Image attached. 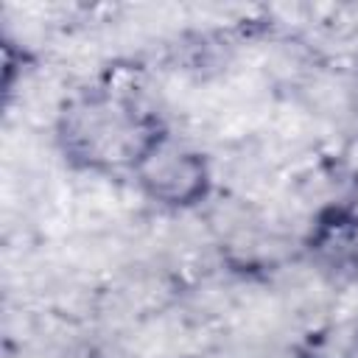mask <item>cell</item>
Wrapping results in <instances>:
<instances>
[{"label":"cell","instance_id":"1","mask_svg":"<svg viewBox=\"0 0 358 358\" xmlns=\"http://www.w3.org/2000/svg\"><path fill=\"white\" fill-rule=\"evenodd\" d=\"M162 117L126 90L95 84L70 92L53 120L64 165L81 173H131L143 151L165 131Z\"/></svg>","mask_w":358,"mask_h":358},{"label":"cell","instance_id":"2","mask_svg":"<svg viewBox=\"0 0 358 358\" xmlns=\"http://www.w3.org/2000/svg\"><path fill=\"white\" fill-rule=\"evenodd\" d=\"M129 176L143 199L171 213L196 210L213 193L210 159L168 129L143 151Z\"/></svg>","mask_w":358,"mask_h":358},{"label":"cell","instance_id":"3","mask_svg":"<svg viewBox=\"0 0 358 358\" xmlns=\"http://www.w3.org/2000/svg\"><path fill=\"white\" fill-rule=\"evenodd\" d=\"M302 255L324 280L344 285L358 282V204H322L302 235Z\"/></svg>","mask_w":358,"mask_h":358},{"label":"cell","instance_id":"4","mask_svg":"<svg viewBox=\"0 0 358 358\" xmlns=\"http://www.w3.org/2000/svg\"><path fill=\"white\" fill-rule=\"evenodd\" d=\"M341 358H358V327L352 330V336L347 338L344 350H341Z\"/></svg>","mask_w":358,"mask_h":358}]
</instances>
